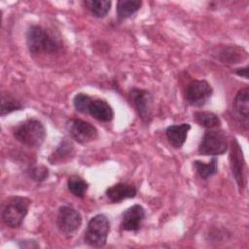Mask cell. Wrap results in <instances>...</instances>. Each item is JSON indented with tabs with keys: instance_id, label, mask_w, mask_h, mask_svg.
I'll use <instances>...</instances> for the list:
<instances>
[{
	"instance_id": "1",
	"label": "cell",
	"mask_w": 249,
	"mask_h": 249,
	"mask_svg": "<svg viewBox=\"0 0 249 249\" xmlns=\"http://www.w3.org/2000/svg\"><path fill=\"white\" fill-rule=\"evenodd\" d=\"M25 39L31 54L55 53L62 49L61 40L38 24H32L27 28Z\"/></svg>"
},
{
	"instance_id": "2",
	"label": "cell",
	"mask_w": 249,
	"mask_h": 249,
	"mask_svg": "<svg viewBox=\"0 0 249 249\" xmlns=\"http://www.w3.org/2000/svg\"><path fill=\"white\" fill-rule=\"evenodd\" d=\"M16 140L30 148H40L45 141L47 130L43 123L37 119H27L13 128Z\"/></svg>"
},
{
	"instance_id": "3",
	"label": "cell",
	"mask_w": 249,
	"mask_h": 249,
	"mask_svg": "<svg viewBox=\"0 0 249 249\" xmlns=\"http://www.w3.org/2000/svg\"><path fill=\"white\" fill-rule=\"evenodd\" d=\"M30 203L31 200L25 196H13L6 198L1 209L3 223L11 229L19 228L28 213Z\"/></svg>"
},
{
	"instance_id": "4",
	"label": "cell",
	"mask_w": 249,
	"mask_h": 249,
	"mask_svg": "<svg viewBox=\"0 0 249 249\" xmlns=\"http://www.w3.org/2000/svg\"><path fill=\"white\" fill-rule=\"evenodd\" d=\"M110 231V221L104 214H96L91 217L84 233V242L94 248L106 245Z\"/></svg>"
},
{
	"instance_id": "5",
	"label": "cell",
	"mask_w": 249,
	"mask_h": 249,
	"mask_svg": "<svg viewBox=\"0 0 249 249\" xmlns=\"http://www.w3.org/2000/svg\"><path fill=\"white\" fill-rule=\"evenodd\" d=\"M229 149L226 132L222 129H206L198 145V154L202 156L216 157L225 154Z\"/></svg>"
},
{
	"instance_id": "6",
	"label": "cell",
	"mask_w": 249,
	"mask_h": 249,
	"mask_svg": "<svg viewBox=\"0 0 249 249\" xmlns=\"http://www.w3.org/2000/svg\"><path fill=\"white\" fill-rule=\"evenodd\" d=\"M83 222L81 213L72 206L62 205L58 208L56 226L66 237H71L80 229Z\"/></svg>"
},
{
	"instance_id": "7",
	"label": "cell",
	"mask_w": 249,
	"mask_h": 249,
	"mask_svg": "<svg viewBox=\"0 0 249 249\" xmlns=\"http://www.w3.org/2000/svg\"><path fill=\"white\" fill-rule=\"evenodd\" d=\"M213 94V89L211 85L205 80H193L188 84L184 98L185 101L194 107H202Z\"/></svg>"
},
{
	"instance_id": "8",
	"label": "cell",
	"mask_w": 249,
	"mask_h": 249,
	"mask_svg": "<svg viewBox=\"0 0 249 249\" xmlns=\"http://www.w3.org/2000/svg\"><path fill=\"white\" fill-rule=\"evenodd\" d=\"M230 166L239 191L242 192L247 185L246 165L241 147L236 138H232L230 144Z\"/></svg>"
},
{
	"instance_id": "9",
	"label": "cell",
	"mask_w": 249,
	"mask_h": 249,
	"mask_svg": "<svg viewBox=\"0 0 249 249\" xmlns=\"http://www.w3.org/2000/svg\"><path fill=\"white\" fill-rule=\"evenodd\" d=\"M67 129L70 137L81 145L88 144L98 137L97 128L81 119H70L67 122Z\"/></svg>"
},
{
	"instance_id": "10",
	"label": "cell",
	"mask_w": 249,
	"mask_h": 249,
	"mask_svg": "<svg viewBox=\"0 0 249 249\" xmlns=\"http://www.w3.org/2000/svg\"><path fill=\"white\" fill-rule=\"evenodd\" d=\"M129 98L142 122L150 124L153 120V97L151 93L146 89L132 88L129 90Z\"/></svg>"
},
{
	"instance_id": "11",
	"label": "cell",
	"mask_w": 249,
	"mask_h": 249,
	"mask_svg": "<svg viewBox=\"0 0 249 249\" xmlns=\"http://www.w3.org/2000/svg\"><path fill=\"white\" fill-rule=\"evenodd\" d=\"M232 111L235 120L245 129L249 125V88L240 89L232 99Z\"/></svg>"
},
{
	"instance_id": "12",
	"label": "cell",
	"mask_w": 249,
	"mask_h": 249,
	"mask_svg": "<svg viewBox=\"0 0 249 249\" xmlns=\"http://www.w3.org/2000/svg\"><path fill=\"white\" fill-rule=\"evenodd\" d=\"M146 217V211L140 204H134L125 209L122 214L121 228L125 231H138Z\"/></svg>"
},
{
	"instance_id": "13",
	"label": "cell",
	"mask_w": 249,
	"mask_h": 249,
	"mask_svg": "<svg viewBox=\"0 0 249 249\" xmlns=\"http://www.w3.org/2000/svg\"><path fill=\"white\" fill-rule=\"evenodd\" d=\"M85 114H88L93 119L102 123H108L114 118L113 108L106 100L101 98L90 97L86 107Z\"/></svg>"
},
{
	"instance_id": "14",
	"label": "cell",
	"mask_w": 249,
	"mask_h": 249,
	"mask_svg": "<svg viewBox=\"0 0 249 249\" xmlns=\"http://www.w3.org/2000/svg\"><path fill=\"white\" fill-rule=\"evenodd\" d=\"M107 198L113 203H120L124 199L133 198L137 195L135 186L127 183H117L108 187L105 191Z\"/></svg>"
},
{
	"instance_id": "15",
	"label": "cell",
	"mask_w": 249,
	"mask_h": 249,
	"mask_svg": "<svg viewBox=\"0 0 249 249\" xmlns=\"http://www.w3.org/2000/svg\"><path fill=\"white\" fill-rule=\"evenodd\" d=\"M191 124L183 123L180 124H171L165 129V136L168 143L175 149H181L185 144Z\"/></svg>"
},
{
	"instance_id": "16",
	"label": "cell",
	"mask_w": 249,
	"mask_h": 249,
	"mask_svg": "<svg viewBox=\"0 0 249 249\" xmlns=\"http://www.w3.org/2000/svg\"><path fill=\"white\" fill-rule=\"evenodd\" d=\"M216 54L222 63L228 64L239 63L240 60L247 58V52L238 46H224Z\"/></svg>"
},
{
	"instance_id": "17",
	"label": "cell",
	"mask_w": 249,
	"mask_h": 249,
	"mask_svg": "<svg viewBox=\"0 0 249 249\" xmlns=\"http://www.w3.org/2000/svg\"><path fill=\"white\" fill-rule=\"evenodd\" d=\"M75 155V149L71 141L63 139L60 141L55 150L49 157L51 164H59L70 160Z\"/></svg>"
},
{
	"instance_id": "18",
	"label": "cell",
	"mask_w": 249,
	"mask_h": 249,
	"mask_svg": "<svg viewBox=\"0 0 249 249\" xmlns=\"http://www.w3.org/2000/svg\"><path fill=\"white\" fill-rule=\"evenodd\" d=\"M142 7L140 0H119L116 6L117 17L119 20H124L134 15Z\"/></svg>"
},
{
	"instance_id": "19",
	"label": "cell",
	"mask_w": 249,
	"mask_h": 249,
	"mask_svg": "<svg viewBox=\"0 0 249 249\" xmlns=\"http://www.w3.org/2000/svg\"><path fill=\"white\" fill-rule=\"evenodd\" d=\"M194 120L195 122L206 128V129H211V128H217L221 125V120L218 115L215 113L209 112V111H196L194 113Z\"/></svg>"
},
{
	"instance_id": "20",
	"label": "cell",
	"mask_w": 249,
	"mask_h": 249,
	"mask_svg": "<svg viewBox=\"0 0 249 249\" xmlns=\"http://www.w3.org/2000/svg\"><path fill=\"white\" fill-rule=\"evenodd\" d=\"M194 167L199 178L207 180L218 172V160L213 157L209 162H203L201 160H195Z\"/></svg>"
},
{
	"instance_id": "21",
	"label": "cell",
	"mask_w": 249,
	"mask_h": 249,
	"mask_svg": "<svg viewBox=\"0 0 249 249\" xmlns=\"http://www.w3.org/2000/svg\"><path fill=\"white\" fill-rule=\"evenodd\" d=\"M84 4L90 14L98 18H105L112 6V2L108 0H86Z\"/></svg>"
},
{
	"instance_id": "22",
	"label": "cell",
	"mask_w": 249,
	"mask_h": 249,
	"mask_svg": "<svg viewBox=\"0 0 249 249\" xmlns=\"http://www.w3.org/2000/svg\"><path fill=\"white\" fill-rule=\"evenodd\" d=\"M68 191L76 197L83 198L89 189V184L79 175H71L67 179Z\"/></svg>"
},
{
	"instance_id": "23",
	"label": "cell",
	"mask_w": 249,
	"mask_h": 249,
	"mask_svg": "<svg viewBox=\"0 0 249 249\" xmlns=\"http://www.w3.org/2000/svg\"><path fill=\"white\" fill-rule=\"evenodd\" d=\"M23 109V105L20 101L16 99L8 92L1 94V116L4 117L12 112L20 111Z\"/></svg>"
},
{
	"instance_id": "24",
	"label": "cell",
	"mask_w": 249,
	"mask_h": 249,
	"mask_svg": "<svg viewBox=\"0 0 249 249\" xmlns=\"http://www.w3.org/2000/svg\"><path fill=\"white\" fill-rule=\"evenodd\" d=\"M27 174L35 182H43L49 177V169L44 165L31 166L27 169Z\"/></svg>"
},
{
	"instance_id": "25",
	"label": "cell",
	"mask_w": 249,
	"mask_h": 249,
	"mask_svg": "<svg viewBox=\"0 0 249 249\" xmlns=\"http://www.w3.org/2000/svg\"><path fill=\"white\" fill-rule=\"evenodd\" d=\"M91 96H89L87 93L84 92H79L77 93L74 97H73V106L76 109V111H78L79 113L85 114L86 111V107L89 101Z\"/></svg>"
},
{
	"instance_id": "26",
	"label": "cell",
	"mask_w": 249,
	"mask_h": 249,
	"mask_svg": "<svg viewBox=\"0 0 249 249\" xmlns=\"http://www.w3.org/2000/svg\"><path fill=\"white\" fill-rule=\"evenodd\" d=\"M20 248H38L39 244L35 240H21L18 242Z\"/></svg>"
},
{
	"instance_id": "27",
	"label": "cell",
	"mask_w": 249,
	"mask_h": 249,
	"mask_svg": "<svg viewBox=\"0 0 249 249\" xmlns=\"http://www.w3.org/2000/svg\"><path fill=\"white\" fill-rule=\"evenodd\" d=\"M234 72H235V74H236L237 76H239V77H243V78H245V79L248 78V66H247V65H246L245 67L236 69Z\"/></svg>"
}]
</instances>
